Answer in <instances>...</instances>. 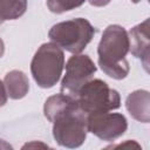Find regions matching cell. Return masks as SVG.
Segmentation results:
<instances>
[{"mask_svg":"<svg viewBox=\"0 0 150 150\" xmlns=\"http://www.w3.org/2000/svg\"><path fill=\"white\" fill-rule=\"evenodd\" d=\"M94 61L83 54H74L66 63V74L61 81V93L71 97L77 96L81 87L93 79L96 73Z\"/></svg>","mask_w":150,"mask_h":150,"instance_id":"cell-6","label":"cell"},{"mask_svg":"<svg viewBox=\"0 0 150 150\" xmlns=\"http://www.w3.org/2000/svg\"><path fill=\"white\" fill-rule=\"evenodd\" d=\"M4 53H5V43H4V41H2V39L0 38V59L2 57V55H4Z\"/></svg>","mask_w":150,"mask_h":150,"instance_id":"cell-17","label":"cell"},{"mask_svg":"<svg viewBox=\"0 0 150 150\" xmlns=\"http://www.w3.org/2000/svg\"><path fill=\"white\" fill-rule=\"evenodd\" d=\"M88 131L102 141L111 142L121 137L128 128L124 115L120 112H95L87 115Z\"/></svg>","mask_w":150,"mask_h":150,"instance_id":"cell-7","label":"cell"},{"mask_svg":"<svg viewBox=\"0 0 150 150\" xmlns=\"http://www.w3.org/2000/svg\"><path fill=\"white\" fill-rule=\"evenodd\" d=\"M35 146H41V148H48V145L43 144V143H36V142H32V143H27L25 144L22 148L26 149V148H35Z\"/></svg>","mask_w":150,"mask_h":150,"instance_id":"cell-15","label":"cell"},{"mask_svg":"<svg viewBox=\"0 0 150 150\" xmlns=\"http://www.w3.org/2000/svg\"><path fill=\"white\" fill-rule=\"evenodd\" d=\"M64 67L63 50L54 42H47L39 47L30 62V71L34 81L41 88L54 87Z\"/></svg>","mask_w":150,"mask_h":150,"instance_id":"cell-3","label":"cell"},{"mask_svg":"<svg viewBox=\"0 0 150 150\" xmlns=\"http://www.w3.org/2000/svg\"><path fill=\"white\" fill-rule=\"evenodd\" d=\"M131 1H132V2H134V4H137V2H139V1H141V0H131Z\"/></svg>","mask_w":150,"mask_h":150,"instance_id":"cell-18","label":"cell"},{"mask_svg":"<svg viewBox=\"0 0 150 150\" xmlns=\"http://www.w3.org/2000/svg\"><path fill=\"white\" fill-rule=\"evenodd\" d=\"M129 52L141 59L143 67L149 71V19L132 27L129 33Z\"/></svg>","mask_w":150,"mask_h":150,"instance_id":"cell-8","label":"cell"},{"mask_svg":"<svg viewBox=\"0 0 150 150\" xmlns=\"http://www.w3.org/2000/svg\"><path fill=\"white\" fill-rule=\"evenodd\" d=\"M4 84L7 96L13 100H20L28 94L29 81L27 75L21 70H11L5 75Z\"/></svg>","mask_w":150,"mask_h":150,"instance_id":"cell-10","label":"cell"},{"mask_svg":"<svg viewBox=\"0 0 150 150\" xmlns=\"http://www.w3.org/2000/svg\"><path fill=\"white\" fill-rule=\"evenodd\" d=\"M76 100L87 115L110 111L121 105L118 91L100 79H91L84 83L79 90Z\"/></svg>","mask_w":150,"mask_h":150,"instance_id":"cell-5","label":"cell"},{"mask_svg":"<svg viewBox=\"0 0 150 150\" xmlns=\"http://www.w3.org/2000/svg\"><path fill=\"white\" fill-rule=\"evenodd\" d=\"M95 32L87 19L76 18L54 25L49 29L48 36L60 48L73 54H80L93 40Z\"/></svg>","mask_w":150,"mask_h":150,"instance_id":"cell-4","label":"cell"},{"mask_svg":"<svg viewBox=\"0 0 150 150\" xmlns=\"http://www.w3.org/2000/svg\"><path fill=\"white\" fill-rule=\"evenodd\" d=\"M129 52L128 32L120 25H109L102 34L97 47L98 66L111 79L122 80L129 74L127 60Z\"/></svg>","mask_w":150,"mask_h":150,"instance_id":"cell-2","label":"cell"},{"mask_svg":"<svg viewBox=\"0 0 150 150\" xmlns=\"http://www.w3.org/2000/svg\"><path fill=\"white\" fill-rule=\"evenodd\" d=\"M7 91H6V88H5V84L4 82L0 80V107L5 105L6 102H7Z\"/></svg>","mask_w":150,"mask_h":150,"instance_id":"cell-13","label":"cell"},{"mask_svg":"<svg viewBox=\"0 0 150 150\" xmlns=\"http://www.w3.org/2000/svg\"><path fill=\"white\" fill-rule=\"evenodd\" d=\"M46 118L53 123V137L61 146L74 149L87 137V114L75 97L64 94L49 96L43 105Z\"/></svg>","mask_w":150,"mask_h":150,"instance_id":"cell-1","label":"cell"},{"mask_svg":"<svg viewBox=\"0 0 150 150\" xmlns=\"http://www.w3.org/2000/svg\"><path fill=\"white\" fill-rule=\"evenodd\" d=\"M84 1L86 0H47V7L50 12L61 14L82 6Z\"/></svg>","mask_w":150,"mask_h":150,"instance_id":"cell-12","label":"cell"},{"mask_svg":"<svg viewBox=\"0 0 150 150\" xmlns=\"http://www.w3.org/2000/svg\"><path fill=\"white\" fill-rule=\"evenodd\" d=\"M0 149H12V145L8 144L6 141L0 139Z\"/></svg>","mask_w":150,"mask_h":150,"instance_id":"cell-16","label":"cell"},{"mask_svg":"<svg viewBox=\"0 0 150 150\" xmlns=\"http://www.w3.org/2000/svg\"><path fill=\"white\" fill-rule=\"evenodd\" d=\"M125 107L131 117L135 120L149 123L150 120V95L146 90H136L128 95Z\"/></svg>","mask_w":150,"mask_h":150,"instance_id":"cell-9","label":"cell"},{"mask_svg":"<svg viewBox=\"0 0 150 150\" xmlns=\"http://www.w3.org/2000/svg\"><path fill=\"white\" fill-rule=\"evenodd\" d=\"M111 0H88V2L91 6H96V7H103L105 5H108Z\"/></svg>","mask_w":150,"mask_h":150,"instance_id":"cell-14","label":"cell"},{"mask_svg":"<svg viewBox=\"0 0 150 150\" xmlns=\"http://www.w3.org/2000/svg\"><path fill=\"white\" fill-rule=\"evenodd\" d=\"M27 9V0H0V25L19 19Z\"/></svg>","mask_w":150,"mask_h":150,"instance_id":"cell-11","label":"cell"}]
</instances>
